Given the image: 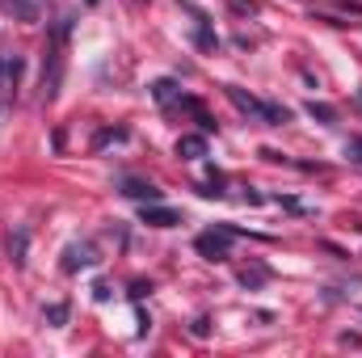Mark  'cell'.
Instances as JSON below:
<instances>
[{
  "label": "cell",
  "mask_w": 362,
  "mask_h": 358,
  "mask_svg": "<svg viewBox=\"0 0 362 358\" xmlns=\"http://www.w3.org/2000/svg\"><path fill=\"white\" fill-rule=\"evenodd\" d=\"M148 291H152V282H135V287H131V299H144Z\"/></svg>",
  "instance_id": "obj_18"
},
{
  "label": "cell",
  "mask_w": 362,
  "mask_h": 358,
  "mask_svg": "<svg viewBox=\"0 0 362 358\" xmlns=\"http://www.w3.org/2000/svg\"><path fill=\"white\" fill-rule=\"evenodd\" d=\"M93 299H97V304H105V299H110V287H105V282H97V287H93Z\"/></svg>",
  "instance_id": "obj_19"
},
{
  "label": "cell",
  "mask_w": 362,
  "mask_h": 358,
  "mask_svg": "<svg viewBox=\"0 0 362 358\" xmlns=\"http://www.w3.org/2000/svg\"><path fill=\"white\" fill-rule=\"evenodd\" d=\"M101 258H97V245L93 241H72L68 249H64V274H81V270H89V266H97Z\"/></svg>",
  "instance_id": "obj_4"
},
{
  "label": "cell",
  "mask_w": 362,
  "mask_h": 358,
  "mask_svg": "<svg viewBox=\"0 0 362 358\" xmlns=\"http://www.w3.org/2000/svg\"><path fill=\"white\" fill-rule=\"evenodd\" d=\"M236 236H240V228L219 224V228H211V232H198L194 249H198L206 262H228V258H232V241H236Z\"/></svg>",
  "instance_id": "obj_3"
},
{
  "label": "cell",
  "mask_w": 362,
  "mask_h": 358,
  "mask_svg": "<svg viewBox=\"0 0 362 358\" xmlns=\"http://www.w3.org/2000/svg\"><path fill=\"white\" fill-rule=\"evenodd\" d=\"M72 34V17H59V25L51 30V42H47V59H42V101H55L59 85H64V42Z\"/></svg>",
  "instance_id": "obj_1"
},
{
  "label": "cell",
  "mask_w": 362,
  "mask_h": 358,
  "mask_svg": "<svg viewBox=\"0 0 362 358\" xmlns=\"http://www.w3.org/2000/svg\"><path fill=\"white\" fill-rule=\"evenodd\" d=\"M350 161H354V165H362V144H358V139L350 144Z\"/></svg>",
  "instance_id": "obj_21"
},
{
  "label": "cell",
  "mask_w": 362,
  "mask_h": 358,
  "mask_svg": "<svg viewBox=\"0 0 362 358\" xmlns=\"http://www.w3.org/2000/svg\"><path fill=\"white\" fill-rule=\"evenodd\" d=\"M25 245H30V228H13V236H8V262L17 270L25 266Z\"/></svg>",
  "instance_id": "obj_10"
},
{
  "label": "cell",
  "mask_w": 362,
  "mask_h": 358,
  "mask_svg": "<svg viewBox=\"0 0 362 358\" xmlns=\"http://www.w3.org/2000/svg\"><path fill=\"white\" fill-rule=\"evenodd\" d=\"M47 325L64 329V325H68V304H51V308H47Z\"/></svg>",
  "instance_id": "obj_14"
},
{
  "label": "cell",
  "mask_w": 362,
  "mask_h": 358,
  "mask_svg": "<svg viewBox=\"0 0 362 358\" xmlns=\"http://www.w3.org/2000/svg\"><path fill=\"white\" fill-rule=\"evenodd\" d=\"M189 333H194V337H206V333H211V321H206V316H198V321L189 325Z\"/></svg>",
  "instance_id": "obj_17"
},
{
  "label": "cell",
  "mask_w": 362,
  "mask_h": 358,
  "mask_svg": "<svg viewBox=\"0 0 362 358\" xmlns=\"http://www.w3.org/2000/svg\"><path fill=\"white\" fill-rule=\"evenodd\" d=\"M177 156L181 161H202V156H206V135H181Z\"/></svg>",
  "instance_id": "obj_9"
},
{
  "label": "cell",
  "mask_w": 362,
  "mask_h": 358,
  "mask_svg": "<svg viewBox=\"0 0 362 358\" xmlns=\"http://www.w3.org/2000/svg\"><path fill=\"white\" fill-rule=\"evenodd\" d=\"M228 101L240 110V114H249V118H257V122H266V127H282V122H291V110L286 105H274V101H262V97H253V93H245L240 85H228Z\"/></svg>",
  "instance_id": "obj_2"
},
{
  "label": "cell",
  "mask_w": 362,
  "mask_h": 358,
  "mask_svg": "<svg viewBox=\"0 0 362 358\" xmlns=\"http://www.w3.org/2000/svg\"><path fill=\"white\" fill-rule=\"evenodd\" d=\"M198 47H202V51H215V47H219V42H215V34L206 30V17H198Z\"/></svg>",
  "instance_id": "obj_15"
},
{
  "label": "cell",
  "mask_w": 362,
  "mask_h": 358,
  "mask_svg": "<svg viewBox=\"0 0 362 358\" xmlns=\"http://www.w3.org/2000/svg\"><path fill=\"white\" fill-rule=\"evenodd\" d=\"M118 190H122L127 198H139V202H160V190H156L152 181H144V178H122Z\"/></svg>",
  "instance_id": "obj_8"
},
{
  "label": "cell",
  "mask_w": 362,
  "mask_h": 358,
  "mask_svg": "<svg viewBox=\"0 0 362 358\" xmlns=\"http://www.w3.org/2000/svg\"><path fill=\"white\" fill-rule=\"evenodd\" d=\"M21 76H25V55H0V97L17 89Z\"/></svg>",
  "instance_id": "obj_5"
},
{
  "label": "cell",
  "mask_w": 362,
  "mask_h": 358,
  "mask_svg": "<svg viewBox=\"0 0 362 358\" xmlns=\"http://www.w3.org/2000/svg\"><path fill=\"white\" fill-rule=\"evenodd\" d=\"M139 215H144V224H148V228H177V224H181L177 211H173V207H160V202H144V211H139Z\"/></svg>",
  "instance_id": "obj_6"
},
{
  "label": "cell",
  "mask_w": 362,
  "mask_h": 358,
  "mask_svg": "<svg viewBox=\"0 0 362 358\" xmlns=\"http://www.w3.org/2000/svg\"><path fill=\"white\" fill-rule=\"evenodd\" d=\"M266 278H270V270H266V266L240 270V282H245V287H262V282H266Z\"/></svg>",
  "instance_id": "obj_12"
},
{
  "label": "cell",
  "mask_w": 362,
  "mask_h": 358,
  "mask_svg": "<svg viewBox=\"0 0 362 358\" xmlns=\"http://www.w3.org/2000/svg\"><path fill=\"white\" fill-rule=\"evenodd\" d=\"M152 97H156V101H173V97H177L173 81H156V85H152Z\"/></svg>",
  "instance_id": "obj_16"
},
{
  "label": "cell",
  "mask_w": 362,
  "mask_h": 358,
  "mask_svg": "<svg viewBox=\"0 0 362 358\" xmlns=\"http://www.w3.org/2000/svg\"><path fill=\"white\" fill-rule=\"evenodd\" d=\"M0 8L8 17H17V21H38L42 8H47V0H0Z\"/></svg>",
  "instance_id": "obj_7"
},
{
  "label": "cell",
  "mask_w": 362,
  "mask_h": 358,
  "mask_svg": "<svg viewBox=\"0 0 362 358\" xmlns=\"http://www.w3.org/2000/svg\"><path fill=\"white\" fill-rule=\"evenodd\" d=\"M232 8H236V13H253V8H257V0H232Z\"/></svg>",
  "instance_id": "obj_20"
},
{
  "label": "cell",
  "mask_w": 362,
  "mask_h": 358,
  "mask_svg": "<svg viewBox=\"0 0 362 358\" xmlns=\"http://www.w3.org/2000/svg\"><path fill=\"white\" fill-rule=\"evenodd\" d=\"M118 139H127V127H110V131H101V135L93 139V148H105V144H118Z\"/></svg>",
  "instance_id": "obj_13"
},
{
  "label": "cell",
  "mask_w": 362,
  "mask_h": 358,
  "mask_svg": "<svg viewBox=\"0 0 362 358\" xmlns=\"http://www.w3.org/2000/svg\"><path fill=\"white\" fill-rule=\"evenodd\" d=\"M308 114H312L316 122H325V127H333V122H337V110H333V105H325V101H308Z\"/></svg>",
  "instance_id": "obj_11"
}]
</instances>
